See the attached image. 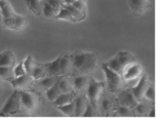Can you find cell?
<instances>
[{
    "label": "cell",
    "instance_id": "obj_22",
    "mask_svg": "<svg viewBox=\"0 0 156 118\" xmlns=\"http://www.w3.org/2000/svg\"><path fill=\"white\" fill-rule=\"evenodd\" d=\"M88 83V77L86 75H79V76L75 77L73 81V88L76 91H81L87 85Z\"/></svg>",
    "mask_w": 156,
    "mask_h": 118
},
{
    "label": "cell",
    "instance_id": "obj_16",
    "mask_svg": "<svg viewBox=\"0 0 156 118\" xmlns=\"http://www.w3.org/2000/svg\"><path fill=\"white\" fill-rule=\"evenodd\" d=\"M16 55L12 49L0 53V67H16Z\"/></svg>",
    "mask_w": 156,
    "mask_h": 118
},
{
    "label": "cell",
    "instance_id": "obj_6",
    "mask_svg": "<svg viewBox=\"0 0 156 118\" xmlns=\"http://www.w3.org/2000/svg\"><path fill=\"white\" fill-rule=\"evenodd\" d=\"M86 18V13H81L78 10L74 5L72 4H63L62 9L60 13L57 16V20H62V21H69L72 23H77V22L84 21Z\"/></svg>",
    "mask_w": 156,
    "mask_h": 118
},
{
    "label": "cell",
    "instance_id": "obj_30",
    "mask_svg": "<svg viewBox=\"0 0 156 118\" xmlns=\"http://www.w3.org/2000/svg\"><path fill=\"white\" fill-rule=\"evenodd\" d=\"M144 98L149 101H154L155 99V91H154V86L153 85H149L148 88L146 89L144 94Z\"/></svg>",
    "mask_w": 156,
    "mask_h": 118
},
{
    "label": "cell",
    "instance_id": "obj_14",
    "mask_svg": "<svg viewBox=\"0 0 156 118\" xmlns=\"http://www.w3.org/2000/svg\"><path fill=\"white\" fill-rule=\"evenodd\" d=\"M143 73V68L139 64L133 63L130 66L127 67L123 72V79L125 81H130L138 79Z\"/></svg>",
    "mask_w": 156,
    "mask_h": 118
},
{
    "label": "cell",
    "instance_id": "obj_19",
    "mask_svg": "<svg viewBox=\"0 0 156 118\" xmlns=\"http://www.w3.org/2000/svg\"><path fill=\"white\" fill-rule=\"evenodd\" d=\"M15 77V67H0V78L1 79L10 81Z\"/></svg>",
    "mask_w": 156,
    "mask_h": 118
},
{
    "label": "cell",
    "instance_id": "obj_1",
    "mask_svg": "<svg viewBox=\"0 0 156 118\" xmlns=\"http://www.w3.org/2000/svg\"><path fill=\"white\" fill-rule=\"evenodd\" d=\"M0 10L2 16V25L7 29L22 32L28 26L26 16L15 13L12 4L7 0H0Z\"/></svg>",
    "mask_w": 156,
    "mask_h": 118
},
{
    "label": "cell",
    "instance_id": "obj_29",
    "mask_svg": "<svg viewBox=\"0 0 156 118\" xmlns=\"http://www.w3.org/2000/svg\"><path fill=\"white\" fill-rule=\"evenodd\" d=\"M82 116L84 117H90V116H97V109L91 105L90 102H87L85 107V110L83 112Z\"/></svg>",
    "mask_w": 156,
    "mask_h": 118
},
{
    "label": "cell",
    "instance_id": "obj_9",
    "mask_svg": "<svg viewBox=\"0 0 156 118\" xmlns=\"http://www.w3.org/2000/svg\"><path fill=\"white\" fill-rule=\"evenodd\" d=\"M103 89H104V83L103 82H98L96 80H90V82L88 83L87 86L88 102L96 109L98 107V102L100 100V97H101L103 92Z\"/></svg>",
    "mask_w": 156,
    "mask_h": 118
},
{
    "label": "cell",
    "instance_id": "obj_33",
    "mask_svg": "<svg viewBox=\"0 0 156 118\" xmlns=\"http://www.w3.org/2000/svg\"><path fill=\"white\" fill-rule=\"evenodd\" d=\"M26 73L27 72H26V70H25V68H24V64L23 63L19 64L18 66L15 67V76L16 77L22 76V75L26 74Z\"/></svg>",
    "mask_w": 156,
    "mask_h": 118
},
{
    "label": "cell",
    "instance_id": "obj_10",
    "mask_svg": "<svg viewBox=\"0 0 156 118\" xmlns=\"http://www.w3.org/2000/svg\"><path fill=\"white\" fill-rule=\"evenodd\" d=\"M62 0H45L43 1V16L46 18H57L63 6Z\"/></svg>",
    "mask_w": 156,
    "mask_h": 118
},
{
    "label": "cell",
    "instance_id": "obj_31",
    "mask_svg": "<svg viewBox=\"0 0 156 118\" xmlns=\"http://www.w3.org/2000/svg\"><path fill=\"white\" fill-rule=\"evenodd\" d=\"M72 5H74L78 10H80L83 13H86V2L85 0H76L74 1Z\"/></svg>",
    "mask_w": 156,
    "mask_h": 118
},
{
    "label": "cell",
    "instance_id": "obj_24",
    "mask_svg": "<svg viewBox=\"0 0 156 118\" xmlns=\"http://www.w3.org/2000/svg\"><path fill=\"white\" fill-rule=\"evenodd\" d=\"M57 108L60 111H62L65 115H68V116H74L75 115V102L72 101V102L65 104V105H61V106H57Z\"/></svg>",
    "mask_w": 156,
    "mask_h": 118
},
{
    "label": "cell",
    "instance_id": "obj_34",
    "mask_svg": "<svg viewBox=\"0 0 156 118\" xmlns=\"http://www.w3.org/2000/svg\"><path fill=\"white\" fill-rule=\"evenodd\" d=\"M133 109H135V111H133V112H135V113H136V114L143 115V114L146 113V106H145L144 104L140 103V102L136 104V106Z\"/></svg>",
    "mask_w": 156,
    "mask_h": 118
},
{
    "label": "cell",
    "instance_id": "obj_5",
    "mask_svg": "<svg viewBox=\"0 0 156 118\" xmlns=\"http://www.w3.org/2000/svg\"><path fill=\"white\" fill-rule=\"evenodd\" d=\"M102 69L105 73L108 89H109L111 92H113V94L120 92L124 88L125 80L123 79V77H122L120 74H118L117 72L111 70L109 67L106 65V63L103 64Z\"/></svg>",
    "mask_w": 156,
    "mask_h": 118
},
{
    "label": "cell",
    "instance_id": "obj_15",
    "mask_svg": "<svg viewBox=\"0 0 156 118\" xmlns=\"http://www.w3.org/2000/svg\"><path fill=\"white\" fill-rule=\"evenodd\" d=\"M119 103L121 104V106L129 107L130 109H133L136 106V104L139 103V101L136 99V97L133 95V91H124L119 95Z\"/></svg>",
    "mask_w": 156,
    "mask_h": 118
},
{
    "label": "cell",
    "instance_id": "obj_8",
    "mask_svg": "<svg viewBox=\"0 0 156 118\" xmlns=\"http://www.w3.org/2000/svg\"><path fill=\"white\" fill-rule=\"evenodd\" d=\"M22 107L27 111L33 112L37 109L39 105V98L36 92L29 91H19Z\"/></svg>",
    "mask_w": 156,
    "mask_h": 118
},
{
    "label": "cell",
    "instance_id": "obj_2",
    "mask_svg": "<svg viewBox=\"0 0 156 118\" xmlns=\"http://www.w3.org/2000/svg\"><path fill=\"white\" fill-rule=\"evenodd\" d=\"M73 72L79 73L80 75L90 74L96 69L98 57L94 52H84V50H76L71 55Z\"/></svg>",
    "mask_w": 156,
    "mask_h": 118
},
{
    "label": "cell",
    "instance_id": "obj_25",
    "mask_svg": "<svg viewBox=\"0 0 156 118\" xmlns=\"http://www.w3.org/2000/svg\"><path fill=\"white\" fill-rule=\"evenodd\" d=\"M58 86L62 92H70L71 89L73 88V83H71V81L66 76H63L58 80Z\"/></svg>",
    "mask_w": 156,
    "mask_h": 118
},
{
    "label": "cell",
    "instance_id": "obj_7",
    "mask_svg": "<svg viewBox=\"0 0 156 118\" xmlns=\"http://www.w3.org/2000/svg\"><path fill=\"white\" fill-rule=\"evenodd\" d=\"M22 104L20 99L19 91L16 89L15 92L10 95L6 103L4 104L2 109L0 110V116H8V115H16L21 112Z\"/></svg>",
    "mask_w": 156,
    "mask_h": 118
},
{
    "label": "cell",
    "instance_id": "obj_4",
    "mask_svg": "<svg viewBox=\"0 0 156 118\" xmlns=\"http://www.w3.org/2000/svg\"><path fill=\"white\" fill-rule=\"evenodd\" d=\"M136 59L135 58V55H132L129 52H125V50H121L119 52L113 59H111L106 63L111 70L117 72L118 74H123L124 70L127 68L129 66H130L132 64L136 63Z\"/></svg>",
    "mask_w": 156,
    "mask_h": 118
},
{
    "label": "cell",
    "instance_id": "obj_13",
    "mask_svg": "<svg viewBox=\"0 0 156 118\" xmlns=\"http://www.w3.org/2000/svg\"><path fill=\"white\" fill-rule=\"evenodd\" d=\"M149 85H150V81H149L148 76L143 75V76L141 77L140 81H139V83L133 88V94L139 102L144 98V94H145V91H146V89L148 88Z\"/></svg>",
    "mask_w": 156,
    "mask_h": 118
},
{
    "label": "cell",
    "instance_id": "obj_11",
    "mask_svg": "<svg viewBox=\"0 0 156 118\" xmlns=\"http://www.w3.org/2000/svg\"><path fill=\"white\" fill-rule=\"evenodd\" d=\"M33 82H34V79H33L32 75L28 74V73L22 75V76L15 77L12 80H10L12 85L18 91H26V89L30 88Z\"/></svg>",
    "mask_w": 156,
    "mask_h": 118
},
{
    "label": "cell",
    "instance_id": "obj_28",
    "mask_svg": "<svg viewBox=\"0 0 156 118\" xmlns=\"http://www.w3.org/2000/svg\"><path fill=\"white\" fill-rule=\"evenodd\" d=\"M116 114L118 115V116H124V117L135 116V112H133L130 108H129V107H125V106L119 107L116 111Z\"/></svg>",
    "mask_w": 156,
    "mask_h": 118
},
{
    "label": "cell",
    "instance_id": "obj_35",
    "mask_svg": "<svg viewBox=\"0 0 156 118\" xmlns=\"http://www.w3.org/2000/svg\"><path fill=\"white\" fill-rule=\"evenodd\" d=\"M149 116H150V117H154V116H155V109H154V108H153L152 110L150 111Z\"/></svg>",
    "mask_w": 156,
    "mask_h": 118
},
{
    "label": "cell",
    "instance_id": "obj_17",
    "mask_svg": "<svg viewBox=\"0 0 156 118\" xmlns=\"http://www.w3.org/2000/svg\"><path fill=\"white\" fill-rule=\"evenodd\" d=\"M28 9L36 16H43V2L41 0H26Z\"/></svg>",
    "mask_w": 156,
    "mask_h": 118
},
{
    "label": "cell",
    "instance_id": "obj_3",
    "mask_svg": "<svg viewBox=\"0 0 156 118\" xmlns=\"http://www.w3.org/2000/svg\"><path fill=\"white\" fill-rule=\"evenodd\" d=\"M44 68L46 70L47 76L63 77L70 75L73 72L71 55L63 53V55H58L55 61L44 64Z\"/></svg>",
    "mask_w": 156,
    "mask_h": 118
},
{
    "label": "cell",
    "instance_id": "obj_21",
    "mask_svg": "<svg viewBox=\"0 0 156 118\" xmlns=\"http://www.w3.org/2000/svg\"><path fill=\"white\" fill-rule=\"evenodd\" d=\"M73 101V95L69 94V92H62L58 97L54 101L55 106H61V105H65Z\"/></svg>",
    "mask_w": 156,
    "mask_h": 118
},
{
    "label": "cell",
    "instance_id": "obj_18",
    "mask_svg": "<svg viewBox=\"0 0 156 118\" xmlns=\"http://www.w3.org/2000/svg\"><path fill=\"white\" fill-rule=\"evenodd\" d=\"M75 102V115L74 116H82L83 112L85 110V107H86V104H87V99L84 95H81L77 98L76 100H74Z\"/></svg>",
    "mask_w": 156,
    "mask_h": 118
},
{
    "label": "cell",
    "instance_id": "obj_20",
    "mask_svg": "<svg viewBox=\"0 0 156 118\" xmlns=\"http://www.w3.org/2000/svg\"><path fill=\"white\" fill-rule=\"evenodd\" d=\"M58 80H60V79H58ZM61 94H62V91H61L60 86H58V81L57 83H55L54 85L51 86V88H49L46 91V97H47V99H48L49 101H51V102H54V101L57 99V98Z\"/></svg>",
    "mask_w": 156,
    "mask_h": 118
},
{
    "label": "cell",
    "instance_id": "obj_12",
    "mask_svg": "<svg viewBox=\"0 0 156 118\" xmlns=\"http://www.w3.org/2000/svg\"><path fill=\"white\" fill-rule=\"evenodd\" d=\"M130 9L136 15H142L151 8L149 0H127Z\"/></svg>",
    "mask_w": 156,
    "mask_h": 118
},
{
    "label": "cell",
    "instance_id": "obj_26",
    "mask_svg": "<svg viewBox=\"0 0 156 118\" xmlns=\"http://www.w3.org/2000/svg\"><path fill=\"white\" fill-rule=\"evenodd\" d=\"M58 79H60L58 76H46L40 80V85L44 88L48 89L49 88H51L55 83H57Z\"/></svg>",
    "mask_w": 156,
    "mask_h": 118
},
{
    "label": "cell",
    "instance_id": "obj_27",
    "mask_svg": "<svg viewBox=\"0 0 156 118\" xmlns=\"http://www.w3.org/2000/svg\"><path fill=\"white\" fill-rule=\"evenodd\" d=\"M23 64H24V68H25V70H26V72L28 73V74H31L32 71L36 67V65H37L35 60H34V58H33L32 55H28L26 60L23 62Z\"/></svg>",
    "mask_w": 156,
    "mask_h": 118
},
{
    "label": "cell",
    "instance_id": "obj_32",
    "mask_svg": "<svg viewBox=\"0 0 156 118\" xmlns=\"http://www.w3.org/2000/svg\"><path fill=\"white\" fill-rule=\"evenodd\" d=\"M103 108L106 112H111L114 110V102L112 100H109V99H106L103 101V104H102Z\"/></svg>",
    "mask_w": 156,
    "mask_h": 118
},
{
    "label": "cell",
    "instance_id": "obj_23",
    "mask_svg": "<svg viewBox=\"0 0 156 118\" xmlns=\"http://www.w3.org/2000/svg\"><path fill=\"white\" fill-rule=\"evenodd\" d=\"M31 75H32L34 81L40 80V79H42V78L46 77L47 74H46V70H45V68H44V65H42V66L36 65L34 70H33L32 73H31Z\"/></svg>",
    "mask_w": 156,
    "mask_h": 118
}]
</instances>
